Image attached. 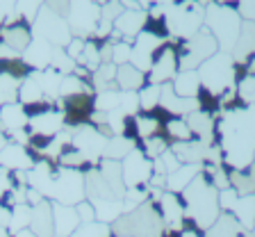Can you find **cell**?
<instances>
[{
	"label": "cell",
	"instance_id": "obj_1",
	"mask_svg": "<svg viewBox=\"0 0 255 237\" xmlns=\"http://www.w3.org/2000/svg\"><path fill=\"white\" fill-rule=\"evenodd\" d=\"M180 194H182V201H185L182 208H185L187 222H191L194 228L205 233L207 228L217 222V217L221 215L219 192L214 190V185L210 183V176L201 171Z\"/></svg>",
	"mask_w": 255,
	"mask_h": 237
},
{
	"label": "cell",
	"instance_id": "obj_2",
	"mask_svg": "<svg viewBox=\"0 0 255 237\" xmlns=\"http://www.w3.org/2000/svg\"><path fill=\"white\" fill-rule=\"evenodd\" d=\"M112 233L130 237H162L164 235V224H162L157 206L153 201H146L134 210L123 212L117 222L112 224Z\"/></svg>",
	"mask_w": 255,
	"mask_h": 237
},
{
	"label": "cell",
	"instance_id": "obj_3",
	"mask_svg": "<svg viewBox=\"0 0 255 237\" xmlns=\"http://www.w3.org/2000/svg\"><path fill=\"white\" fill-rule=\"evenodd\" d=\"M242 23H244V18L239 16V11L235 7L226 5V2L210 5L205 9V27L217 39L219 48L223 53H233V48L239 37V30H242Z\"/></svg>",
	"mask_w": 255,
	"mask_h": 237
},
{
	"label": "cell",
	"instance_id": "obj_4",
	"mask_svg": "<svg viewBox=\"0 0 255 237\" xmlns=\"http://www.w3.org/2000/svg\"><path fill=\"white\" fill-rule=\"evenodd\" d=\"M198 80H201V87L207 89L210 94L221 96L226 89H230L237 78V62L233 59L230 53H214L210 59L198 66Z\"/></svg>",
	"mask_w": 255,
	"mask_h": 237
},
{
	"label": "cell",
	"instance_id": "obj_5",
	"mask_svg": "<svg viewBox=\"0 0 255 237\" xmlns=\"http://www.w3.org/2000/svg\"><path fill=\"white\" fill-rule=\"evenodd\" d=\"M32 37H39L43 41H48L55 48H66L69 41L73 39V32H71L66 18L55 11H50L48 7H41L37 14V18L32 21Z\"/></svg>",
	"mask_w": 255,
	"mask_h": 237
},
{
	"label": "cell",
	"instance_id": "obj_6",
	"mask_svg": "<svg viewBox=\"0 0 255 237\" xmlns=\"http://www.w3.org/2000/svg\"><path fill=\"white\" fill-rule=\"evenodd\" d=\"M85 171L78 169H66L57 167L55 169V185L50 201L53 203H62V206H78L80 201H85Z\"/></svg>",
	"mask_w": 255,
	"mask_h": 237
},
{
	"label": "cell",
	"instance_id": "obj_7",
	"mask_svg": "<svg viewBox=\"0 0 255 237\" xmlns=\"http://www.w3.org/2000/svg\"><path fill=\"white\" fill-rule=\"evenodd\" d=\"M101 21V2L98 0H69V14H66V23H69L73 37L89 39L96 34V27Z\"/></svg>",
	"mask_w": 255,
	"mask_h": 237
},
{
	"label": "cell",
	"instance_id": "obj_8",
	"mask_svg": "<svg viewBox=\"0 0 255 237\" xmlns=\"http://www.w3.org/2000/svg\"><path fill=\"white\" fill-rule=\"evenodd\" d=\"M57 105L62 110L64 126L80 128L91 123L96 107H94V94H75L66 96V98H57Z\"/></svg>",
	"mask_w": 255,
	"mask_h": 237
},
{
	"label": "cell",
	"instance_id": "obj_9",
	"mask_svg": "<svg viewBox=\"0 0 255 237\" xmlns=\"http://www.w3.org/2000/svg\"><path fill=\"white\" fill-rule=\"evenodd\" d=\"M221 212H230L244 231H253L255 226V196H239L235 190L219 192Z\"/></svg>",
	"mask_w": 255,
	"mask_h": 237
},
{
	"label": "cell",
	"instance_id": "obj_10",
	"mask_svg": "<svg viewBox=\"0 0 255 237\" xmlns=\"http://www.w3.org/2000/svg\"><path fill=\"white\" fill-rule=\"evenodd\" d=\"M121 176L126 190L130 187H146V183L153 176V160H148L141 153V148H132L121 160Z\"/></svg>",
	"mask_w": 255,
	"mask_h": 237
},
{
	"label": "cell",
	"instance_id": "obj_11",
	"mask_svg": "<svg viewBox=\"0 0 255 237\" xmlns=\"http://www.w3.org/2000/svg\"><path fill=\"white\" fill-rule=\"evenodd\" d=\"M162 48H164V37H159V34H155L150 30L139 32L137 37L132 39V59H130V64L146 73V71H150L155 55Z\"/></svg>",
	"mask_w": 255,
	"mask_h": 237
},
{
	"label": "cell",
	"instance_id": "obj_12",
	"mask_svg": "<svg viewBox=\"0 0 255 237\" xmlns=\"http://www.w3.org/2000/svg\"><path fill=\"white\" fill-rule=\"evenodd\" d=\"M105 144H107V137H103L101 132L96 130L91 123L80 126V128H73V139H71V146H73L75 151H80V153L85 155L91 164L101 162L103 151H105Z\"/></svg>",
	"mask_w": 255,
	"mask_h": 237
},
{
	"label": "cell",
	"instance_id": "obj_13",
	"mask_svg": "<svg viewBox=\"0 0 255 237\" xmlns=\"http://www.w3.org/2000/svg\"><path fill=\"white\" fill-rule=\"evenodd\" d=\"M178 71H180V66H178V50L173 46H169V43H164V48L153 59V66L148 71V82L150 84L171 82Z\"/></svg>",
	"mask_w": 255,
	"mask_h": 237
},
{
	"label": "cell",
	"instance_id": "obj_14",
	"mask_svg": "<svg viewBox=\"0 0 255 237\" xmlns=\"http://www.w3.org/2000/svg\"><path fill=\"white\" fill-rule=\"evenodd\" d=\"M0 41L5 43V46H9L11 50H16L18 55H23V50H25L32 41L30 23H25L23 18H18V16L14 14L5 25L0 27Z\"/></svg>",
	"mask_w": 255,
	"mask_h": 237
},
{
	"label": "cell",
	"instance_id": "obj_15",
	"mask_svg": "<svg viewBox=\"0 0 255 237\" xmlns=\"http://www.w3.org/2000/svg\"><path fill=\"white\" fill-rule=\"evenodd\" d=\"M159 110L166 112L169 116H180L185 119L187 114L198 110V100L196 98H182L173 91L171 82L159 84Z\"/></svg>",
	"mask_w": 255,
	"mask_h": 237
},
{
	"label": "cell",
	"instance_id": "obj_16",
	"mask_svg": "<svg viewBox=\"0 0 255 237\" xmlns=\"http://www.w3.org/2000/svg\"><path fill=\"white\" fill-rule=\"evenodd\" d=\"M37 158L32 155V151L21 144H7L0 151V167H5L7 171H30L34 167Z\"/></svg>",
	"mask_w": 255,
	"mask_h": 237
},
{
	"label": "cell",
	"instance_id": "obj_17",
	"mask_svg": "<svg viewBox=\"0 0 255 237\" xmlns=\"http://www.w3.org/2000/svg\"><path fill=\"white\" fill-rule=\"evenodd\" d=\"M62 128H64V116L62 112H57V107L30 116V123H27V132L30 135H41V137H55Z\"/></svg>",
	"mask_w": 255,
	"mask_h": 237
},
{
	"label": "cell",
	"instance_id": "obj_18",
	"mask_svg": "<svg viewBox=\"0 0 255 237\" xmlns=\"http://www.w3.org/2000/svg\"><path fill=\"white\" fill-rule=\"evenodd\" d=\"M53 50H55V46H50L48 41H43V39H39V37H32L30 46L23 50L21 57L32 71H43L50 66Z\"/></svg>",
	"mask_w": 255,
	"mask_h": 237
},
{
	"label": "cell",
	"instance_id": "obj_19",
	"mask_svg": "<svg viewBox=\"0 0 255 237\" xmlns=\"http://www.w3.org/2000/svg\"><path fill=\"white\" fill-rule=\"evenodd\" d=\"M185 121H187V126H189L191 135H194L198 142L207 144V146L212 144L214 132H217V126H214V116L210 114V112L196 110V112H191V114H187Z\"/></svg>",
	"mask_w": 255,
	"mask_h": 237
},
{
	"label": "cell",
	"instance_id": "obj_20",
	"mask_svg": "<svg viewBox=\"0 0 255 237\" xmlns=\"http://www.w3.org/2000/svg\"><path fill=\"white\" fill-rule=\"evenodd\" d=\"M30 116H27L25 107L21 103H7L0 105V126L5 128L7 135H14L18 130H27Z\"/></svg>",
	"mask_w": 255,
	"mask_h": 237
},
{
	"label": "cell",
	"instance_id": "obj_21",
	"mask_svg": "<svg viewBox=\"0 0 255 237\" xmlns=\"http://www.w3.org/2000/svg\"><path fill=\"white\" fill-rule=\"evenodd\" d=\"M30 231L37 237H53L55 235V226H53V203L43 201L39 206L32 208V217H30Z\"/></svg>",
	"mask_w": 255,
	"mask_h": 237
},
{
	"label": "cell",
	"instance_id": "obj_22",
	"mask_svg": "<svg viewBox=\"0 0 255 237\" xmlns=\"http://www.w3.org/2000/svg\"><path fill=\"white\" fill-rule=\"evenodd\" d=\"M169 148L182 164H205L207 148L210 146L198 142V139H191V142H173Z\"/></svg>",
	"mask_w": 255,
	"mask_h": 237
},
{
	"label": "cell",
	"instance_id": "obj_23",
	"mask_svg": "<svg viewBox=\"0 0 255 237\" xmlns=\"http://www.w3.org/2000/svg\"><path fill=\"white\" fill-rule=\"evenodd\" d=\"M53 203V201H50ZM53 226L57 237H71V233L80 226V219L75 215V208L62 206V203H53Z\"/></svg>",
	"mask_w": 255,
	"mask_h": 237
},
{
	"label": "cell",
	"instance_id": "obj_24",
	"mask_svg": "<svg viewBox=\"0 0 255 237\" xmlns=\"http://www.w3.org/2000/svg\"><path fill=\"white\" fill-rule=\"evenodd\" d=\"M114 82H117L119 91H139L141 87L148 84V75L132 64H121V66H117V80Z\"/></svg>",
	"mask_w": 255,
	"mask_h": 237
},
{
	"label": "cell",
	"instance_id": "obj_25",
	"mask_svg": "<svg viewBox=\"0 0 255 237\" xmlns=\"http://www.w3.org/2000/svg\"><path fill=\"white\" fill-rule=\"evenodd\" d=\"M207 237H251L249 231L239 226V222L235 219L230 212H221L217 217V222L205 231Z\"/></svg>",
	"mask_w": 255,
	"mask_h": 237
},
{
	"label": "cell",
	"instance_id": "obj_26",
	"mask_svg": "<svg viewBox=\"0 0 255 237\" xmlns=\"http://www.w3.org/2000/svg\"><path fill=\"white\" fill-rule=\"evenodd\" d=\"M233 59L235 62H244L246 57L255 55V23L253 21H244L242 23V30H239L237 43L233 48Z\"/></svg>",
	"mask_w": 255,
	"mask_h": 237
},
{
	"label": "cell",
	"instance_id": "obj_27",
	"mask_svg": "<svg viewBox=\"0 0 255 237\" xmlns=\"http://www.w3.org/2000/svg\"><path fill=\"white\" fill-rule=\"evenodd\" d=\"M203 171V164H180L173 174L166 176V192H173V194H180L191 180L196 178Z\"/></svg>",
	"mask_w": 255,
	"mask_h": 237
},
{
	"label": "cell",
	"instance_id": "obj_28",
	"mask_svg": "<svg viewBox=\"0 0 255 237\" xmlns=\"http://www.w3.org/2000/svg\"><path fill=\"white\" fill-rule=\"evenodd\" d=\"M171 87L182 98H196L201 91V80H198L196 71H178L175 78L171 80Z\"/></svg>",
	"mask_w": 255,
	"mask_h": 237
},
{
	"label": "cell",
	"instance_id": "obj_29",
	"mask_svg": "<svg viewBox=\"0 0 255 237\" xmlns=\"http://www.w3.org/2000/svg\"><path fill=\"white\" fill-rule=\"evenodd\" d=\"M132 148H137V142L132 137H126V135H114V137L107 139L105 151H103V158L105 160H117L121 162Z\"/></svg>",
	"mask_w": 255,
	"mask_h": 237
},
{
	"label": "cell",
	"instance_id": "obj_30",
	"mask_svg": "<svg viewBox=\"0 0 255 237\" xmlns=\"http://www.w3.org/2000/svg\"><path fill=\"white\" fill-rule=\"evenodd\" d=\"M159 128H162V121L155 114V110L148 112V114L132 116V130H134V137H139V139H148V137L159 135Z\"/></svg>",
	"mask_w": 255,
	"mask_h": 237
},
{
	"label": "cell",
	"instance_id": "obj_31",
	"mask_svg": "<svg viewBox=\"0 0 255 237\" xmlns=\"http://www.w3.org/2000/svg\"><path fill=\"white\" fill-rule=\"evenodd\" d=\"M43 98H46V96H43L37 78L30 73L21 82V87H18V103H21L23 107H30V105H34V103H39V100H43Z\"/></svg>",
	"mask_w": 255,
	"mask_h": 237
},
{
	"label": "cell",
	"instance_id": "obj_32",
	"mask_svg": "<svg viewBox=\"0 0 255 237\" xmlns=\"http://www.w3.org/2000/svg\"><path fill=\"white\" fill-rule=\"evenodd\" d=\"M230 190H235L239 196H255V180L249 176V171H228Z\"/></svg>",
	"mask_w": 255,
	"mask_h": 237
},
{
	"label": "cell",
	"instance_id": "obj_33",
	"mask_svg": "<svg viewBox=\"0 0 255 237\" xmlns=\"http://www.w3.org/2000/svg\"><path fill=\"white\" fill-rule=\"evenodd\" d=\"M119 103H121V91L119 89L96 91V96H94L96 112H114V110H119Z\"/></svg>",
	"mask_w": 255,
	"mask_h": 237
},
{
	"label": "cell",
	"instance_id": "obj_34",
	"mask_svg": "<svg viewBox=\"0 0 255 237\" xmlns=\"http://www.w3.org/2000/svg\"><path fill=\"white\" fill-rule=\"evenodd\" d=\"M23 80H16L11 75L0 73V105L7 103H18V87Z\"/></svg>",
	"mask_w": 255,
	"mask_h": 237
},
{
	"label": "cell",
	"instance_id": "obj_35",
	"mask_svg": "<svg viewBox=\"0 0 255 237\" xmlns=\"http://www.w3.org/2000/svg\"><path fill=\"white\" fill-rule=\"evenodd\" d=\"M30 217H32V208L27 206V203H23V206H16V208H11L9 226H7V231H9V235H14V233L23 231V228H30Z\"/></svg>",
	"mask_w": 255,
	"mask_h": 237
},
{
	"label": "cell",
	"instance_id": "obj_36",
	"mask_svg": "<svg viewBox=\"0 0 255 237\" xmlns=\"http://www.w3.org/2000/svg\"><path fill=\"white\" fill-rule=\"evenodd\" d=\"M112 226L110 224H103V222H89V224H80L71 237H112Z\"/></svg>",
	"mask_w": 255,
	"mask_h": 237
},
{
	"label": "cell",
	"instance_id": "obj_37",
	"mask_svg": "<svg viewBox=\"0 0 255 237\" xmlns=\"http://www.w3.org/2000/svg\"><path fill=\"white\" fill-rule=\"evenodd\" d=\"M46 5V0H16V7H14V14L18 18H23L25 23H30L37 18L39 9Z\"/></svg>",
	"mask_w": 255,
	"mask_h": 237
},
{
	"label": "cell",
	"instance_id": "obj_38",
	"mask_svg": "<svg viewBox=\"0 0 255 237\" xmlns=\"http://www.w3.org/2000/svg\"><path fill=\"white\" fill-rule=\"evenodd\" d=\"M75 66H78L75 59H71L69 53H66L64 48H55L53 59H50V69L57 71V73H62V75H71V73H75Z\"/></svg>",
	"mask_w": 255,
	"mask_h": 237
},
{
	"label": "cell",
	"instance_id": "obj_39",
	"mask_svg": "<svg viewBox=\"0 0 255 237\" xmlns=\"http://www.w3.org/2000/svg\"><path fill=\"white\" fill-rule=\"evenodd\" d=\"M166 135L173 137L175 142H191V139H194V135H191L187 121L180 119V116H171L169 121H166Z\"/></svg>",
	"mask_w": 255,
	"mask_h": 237
},
{
	"label": "cell",
	"instance_id": "obj_40",
	"mask_svg": "<svg viewBox=\"0 0 255 237\" xmlns=\"http://www.w3.org/2000/svg\"><path fill=\"white\" fill-rule=\"evenodd\" d=\"M139 107L146 112H153L159 107V84H146L139 89Z\"/></svg>",
	"mask_w": 255,
	"mask_h": 237
},
{
	"label": "cell",
	"instance_id": "obj_41",
	"mask_svg": "<svg viewBox=\"0 0 255 237\" xmlns=\"http://www.w3.org/2000/svg\"><path fill=\"white\" fill-rule=\"evenodd\" d=\"M169 151V144L162 135H155V137H148V139H141V153L146 155L148 160H155L159 155Z\"/></svg>",
	"mask_w": 255,
	"mask_h": 237
},
{
	"label": "cell",
	"instance_id": "obj_42",
	"mask_svg": "<svg viewBox=\"0 0 255 237\" xmlns=\"http://www.w3.org/2000/svg\"><path fill=\"white\" fill-rule=\"evenodd\" d=\"M235 91H237V98L242 100L246 107L255 105V78H253V75H249V73L242 75V80H239V87Z\"/></svg>",
	"mask_w": 255,
	"mask_h": 237
},
{
	"label": "cell",
	"instance_id": "obj_43",
	"mask_svg": "<svg viewBox=\"0 0 255 237\" xmlns=\"http://www.w3.org/2000/svg\"><path fill=\"white\" fill-rule=\"evenodd\" d=\"M130 59H132V43L130 41L112 43V64L121 66V64H130Z\"/></svg>",
	"mask_w": 255,
	"mask_h": 237
},
{
	"label": "cell",
	"instance_id": "obj_44",
	"mask_svg": "<svg viewBox=\"0 0 255 237\" xmlns=\"http://www.w3.org/2000/svg\"><path fill=\"white\" fill-rule=\"evenodd\" d=\"M119 110L126 116H137L139 107V94L137 91H121V103H119Z\"/></svg>",
	"mask_w": 255,
	"mask_h": 237
},
{
	"label": "cell",
	"instance_id": "obj_45",
	"mask_svg": "<svg viewBox=\"0 0 255 237\" xmlns=\"http://www.w3.org/2000/svg\"><path fill=\"white\" fill-rule=\"evenodd\" d=\"M73 208H75V215H78L80 224L96 222V210H94V206H91L89 201H80L78 206H73Z\"/></svg>",
	"mask_w": 255,
	"mask_h": 237
},
{
	"label": "cell",
	"instance_id": "obj_46",
	"mask_svg": "<svg viewBox=\"0 0 255 237\" xmlns=\"http://www.w3.org/2000/svg\"><path fill=\"white\" fill-rule=\"evenodd\" d=\"M14 7H16V0H0V27L14 16Z\"/></svg>",
	"mask_w": 255,
	"mask_h": 237
},
{
	"label": "cell",
	"instance_id": "obj_47",
	"mask_svg": "<svg viewBox=\"0 0 255 237\" xmlns=\"http://www.w3.org/2000/svg\"><path fill=\"white\" fill-rule=\"evenodd\" d=\"M50 11H55V14L64 16L66 18V14H69V0H46V5Z\"/></svg>",
	"mask_w": 255,
	"mask_h": 237
},
{
	"label": "cell",
	"instance_id": "obj_48",
	"mask_svg": "<svg viewBox=\"0 0 255 237\" xmlns=\"http://www.w3.org/2000/svg\"><path fill=\"white\" fill-rule=\"evenodd\" d=\"M11 187H14V183H11V171H7L5 167H0V196L5 194V192H9Z\"/></svg>",
	"mask_w": 255,
	"mask_h": 237
},
{
	"label": "cell",
	"instance_id": "obj_49",
	"mask_svg": "<svg viewBox=\"0 0 255 237\" xmlns=\"http://www.w3.org/2000/svg\"><path fill=\"white\" fill-rule=\"evenodd\" d=\"M173 0H139V5H143V7H150V5H162V7H166V5H171Z\"/></svg>",
	"mask_w": 255,
	"mask_h": 237
},
{
	"label": "cell",
	"instance_id": "obj_50",
	"mask_svg": "<svg viewBox=\"0 0 255 237\" xmlns=\"http://www.w3.org/2000/svg\"><path fill=\"white\" fill-rule=\"evenodd\" d=\"M7 144H9V139H7V132H5V128L0 126V151H2Z\"/></svg>",
	"mask_w": 255,
	"mask_h": 237
},
{
	"label": "cell",
	"instance_id": "obj_51",
	"mask_svg": "<svg viewBox=\"0 0 255 237\" xmlns=\"http://www.w3.org/2000/svg\"><path fill=\"white\" fill-rule=\"evenodd\" d=\"M246 73H249V75H253V78H255V55H251L249 64H246Z\"/></svg>",
	"mask_w": 255,
	"mask_h": 237
},
{
	"label": "cell",
	"instance_id": "obj_52",
	"mask_svg": "<svg viewBox=\"0 0 255 237\" xmlns=\"http://www.w3.org/2000/svg\"><path fill=\"white\" fill-rule=\"evenodd\" d=\"M9 237H37V235H34V233H32L30 228H23V231L14 233V235H9Z\"/></svg>",
	"mask_w": 255,
	"mask_h": 237
},
{
	"label": "cell",
	"instance_id": "obj_53",
	"mask_svg": "<svg viewBox=\"0 0 255 237\" xmlns=\"http://www.w3.org/2000/svg\"><path fill=\"white\" fill-rule=\"evenodd\" d=\"M112 237H130V235H112Z\"/></svg>",
	"mask_w": 255,
	"mask_h": 237
},
{
	"label": "cell",
	"instance_id": "obj_54",
	"mask_svg": "<svg viewBox=\"0 0 255 237\" xmlns=\"http://www.w3.org/2000/svg\"><path fill=\"white\" fill-rule=\"evenodd\" d=\"M223 2H233V0H223Z\"/></svg>",
	"mask_w": 255,
	"mask_h": 237
},
{
	"label": "cell",
	"instance_id": "obj_55",
	"mask_svg": "<svg viewBox=\"0 0 255 237\" xmlns=\"http://www.w3.org/2000/svg\"><path fill=\"white\" fill-rule=\"evenodd\" d=\"M53 237H57V235H53Z\"/></svg>",
	"mask_w": 255,
	"mask_h": 237
}]
</instances>
